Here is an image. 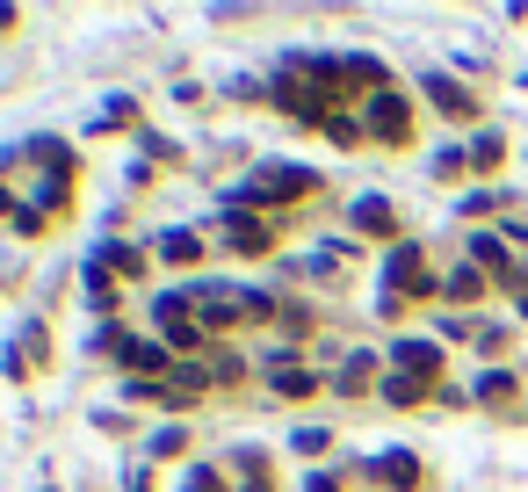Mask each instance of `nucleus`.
I'll return each mask as SVG.
<instances>
[{"instance_id":"obj_1","label":"nucleus","mask_w":528,"mask_h":492,"mask_svg":"<svg viewBox=\"0 0 528 492\" xmlns=\"http://www.w3.org/2000/svg\"><path fill=\"white\" fill-rule=\"evenodd\" d=\"M319 181L304 174V167H268V174H254L246 189L232 196V203H290V196H312Z\"/></svg>"},{"instance_id":"obj_2","label":"nucleus","mask_w":528,"mask_h":492,"mask_svg":"<svg viewBox=\"0 0 528 492\" xmlns=\"http://www.w3.org/2000/svg\"><path fill=\"white\" fill-rule=\"evenodd\" d=\"M384 268H391V283H398V290H420V297L434 290V275H427V254H420L413 239H398V254H391Z\"/></svg>"},{"instance_id":"obj_3","label":"nucleus","mask_w":528,"mask_h":492,"mask_svg":"<svg viewBox=\"0 0 528 492\" xmlns=\"http://www.w3.org/2000/svg\"><path fill=\"white\" fill-rule=\"evenodd\" d=\"M369 131H377V138H406V131H413V116H406V95H391V87H384V95L369 102Z\"/></svg>"},{"instance_id":"obj_4","label":"nucleus","mask_w":528,"mask_h":492,"mask_svg":"<svg viewBox=\"0 0 528 492\" xmlns=\"http://www.w3.org/2000/svg\"><path fill=\"white\" fill-rule=\"evenodd\" d=\"M391 362L406 369V377H420V384H427V377H442V348H427V341H398Z\"/></svg>"},{"instance_id":"obj_5","label":"nucleus","mask_w":528,"mask_h":492,"mask_svg":"<svg viewBox=\"0 0 528 492\" xmlns=\"http://www.w3.org/2000/svg\"><path fill=\"white\" fill-rule=\"evenodd\" d=\"M427 95H434V109H442V116H478V95H463V87L442 80V73H427Z\"/></svg>"},{"instance_id":"obj_6","label":"nucleus","mask_w":528,"mask_h":492,"mask_svg":"<svg viewBox=\"0 0 528 492\" xmlns=\"http://www.w3.org/2000/svg\"><path fill=\"white\" fill-rule=\"evenodd\" d=\"M123 362H131V377L145 384L152 369H167V341H131V348H123Z\"/></svg>"},{"instance_id":"obj_7","label":"nucleus","mask_w":528,"mask_h":492,"mask_svg":"<svg viewBox=\"0 0 528 492\" xmlns=\"http://www.w3.org/2000/svg\"><path fill=\"white\" fill-rule=\"evenodd\" d=\"M355 225H362V232H398V218H391L384 196H362V203H355Z\"/></svg>"},{"instance_id":"obj_8","label":"nucleus","mask_w":528,"mask_h":492,"mask_svg":"<svg viewBox=\"0 0 528 492\" xmlns=\"http://www.w3.org/2000/svg\"><path fill=\"white\" fill-rule=\"evenodd\" d=\"M225 239L239 246V254H261V246H268V225H254V218H225Z\"/></svg>"},{"instance_id":"obj_9","label":"nucleus","mask_w":528,"mask_h":492,"mask_svg":"<svg viewBox=\"0 0 528 492\" xmlns=\"http://www.w3.org/2000/svg\"><path fill=\"white\" fill-rule=\"evenodd\" d=\"M384 398H391V406H420V398H427V384L398 369V377H384Z\"/></svg>"},{"instance_id":"obj_10","label":"nucleus","mask_w":528,"mask_h":492,"mask_svg":"<svg viewBox=\"0 0 528 492\" xmlns=\"http://www.w3.org/2000/svg\"><path fill=\"white\" fill-rule=\"evenodd\" d=\"M377 478L384 485H420V464L413 456H377Z\"/></svg>"},{"instance_id":"obj_11","label":"nucleus","mask_w":528,"mask_h":492,"mask_svg":"<svg viewBox=\"0 0 528 492\" xmlns=\"http://www.w3.org/2000/svg\"><path fill=\"white\" fill-rule=\"evenodd\" d=\"M369 369H377V355H348V362H340V384H333V391H362Z\"/></svg>"},{"instance_id":"obj_12","label":"nucleus","mask_w":528,"mask_h":492,"mask_svg":"<svg viewBox=\"0 0 528 492\" xmlns=\"http://www.w3.org/2000/svg\"><path fill=\"white\" fill-rule=\"evenodd\" d=\"M145 254H138V246H95V268H123V275H131Z\"/></svg>"},{"instance_id":"obj_13","label":"nucleus","mask_w":528,"mask_h":492,"mask_svg":"<svg viewBox=\"0 0 528 492\" xmlns=\"http://www.w3.org/2000/svg\"><path fill=\"white\" fill-rule=\"evenodd\" d=\"M275 391H283V398H312L319 377H304V369H275Z\"/></svg>"},{"instance_id":"obj_14","label":"nucleus","mask_w":528,"mask_h":492,"mask_svg":"<svg viewBox=\"0 0 528 492\" xmlns=\"http://www.w3.org/2000/svg\"><path fill=\"white\" fill-rule=\"evenodd\" d=\"M500 160H507V145H500V138H492V131H485V138L471 145V167H478V174H492V167H500Z\"/></svg>"},{"instance_id":"obj_15","label":"nucleus","mask_w":528,"mask_h":492,"mask_svg":"<svg viewBox=\"0 0 528 492\" xmlns=\"http://www.w3.org/2000/svg\"><path fill=\"white\" fill-rule=\"evenodd\" d=\"M340 80H362V87H384V66H377V58H348V66H340Z\"/></svg>"},{"instance_id":"obj_16","label":"nucleus","mask_w":528,"mask_h":492,"mask_svg":"<svg viewBox=\"0 0 528 492\" xmlns=\"http://www.w3.org/2000/svg\"><path fill=\"white\" fill-rule=\"evenodd\" d=\"M471 254H478V261H485L492 275H507V246H500V239H492V232H485V239L471 246Z\"/></svg>"},{"instance_id":"obj_17","label":"nucleus","mask_w":528,"mask_h":492,"mask_svg":"<svg viewBox=\"0 0 528 492\" xmlns=\"http://www.w3.org/2000/svg\"><path fill=\"white\" fill-rule=\"evenodd\" d=\"M160 254H167V261H196V232H167Z\"/></svg>"},{"instance_id":"obj_18","label":"nucleus","mask_w":528,"mask_h":492,"mask_svg":"<svg viewBox=\"0 0 528 492\" xmlns=\"http://www.w3.org/2000/svg\"><path fill=\"white\" fill-rule=\"evenodd\" d=\"M478 290H485V283H478V268H456V275H449V297H456V304H471Z\"/></svg>"},{"instance_id":"obj_19","label":"nucleus","mask_w":528,"mask_h":492,"mask_svg":"<svg viewBox=\"0 0 528 492\" xmlns=\"http://www.w3.org/2000/svg\"><path fill=\"white\" fill-rule=\"evenodd\" d=\"M181 492H225V478H217L210 464H196V471H189V485H181Z\"/></svg>"},{"instance_id":"obj_20","label":"nucleus","mask_w":528,"mask_h":492,"mask_svg":"<svg viewBox=\"0 0 528 492\" xmlns=\"http://www.w3.org/2000/svg\"><path fill=\"white\" fill-rule=\"evenodd\" d=\"M290 442H297V449H304V456H319V449H326V442H333V435H326V427H297V435H290Z\"/></svg>"},{"instance_id":"obj_21","label":"nucleus","mask_w":528,"mask_h":492,"mask_svg":"<svg viewBox=\"0 0 528 492\" xmlns=\"http://www.w3.org/2000/svg\"><path fill=\"white\" fill-rule=\"evenodd\" d=\"M514 391V377H507V369H492V377H478V398H507Z\"/></svg>"},{"instance_id":"obj_22","label":"nucleus","mask_w":528,"mask_h":492,"mask_svg":"<svg viewBox=\"0 0 528 492\" xmlns=\"http://www.w3.org/2000/svg\"><path fill=\"white\" fill-rule=\"evenodd\" d=\"M181 442H189L181 427H160V435H152V449H160V456H181Z\"/></svg>"},{"instance_id":"obj_23","label":"nucleus","mask_w":528,"mask_h":492,"mask_svg":"<svg viewBox=\"0 0 528 492\" xmlns=\"http://www.w3.org/2000/svg\"><path fill=\"white\" fill-rule=\"evenodd\" d=\"M521 319H528V290H521Z\"/></svg>"}]
</instances>
